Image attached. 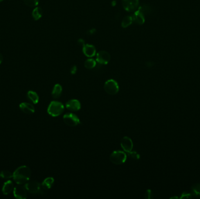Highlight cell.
I'll return each instance as SVG.
<instances>
[{
  "label": "cell",
  "instance_id": "obj_7",
  "mask_svg": "<svg viewBox=\"0 0 200 199\" xmlns=\"http://www.w3.org/2000/svg\"><path fill=\"white\" fill-rule=\"evenodd\" d=\"M123 8L128 12H134L139 7V0H123Z\"/></svg>",
  "mask_w": 200,
  "mask_h": 199
},
{
  "label": "cell",
  "instance_id": "obj_32",
  "mask_svg": "<svg viewBox=\"0 0 200 199\" xmlns=\"http://www.w3.org/2000/svg\"><path fill=\"white\" fill-rule=\"evenodd\" d=\"M178 199V197H171L170 199Z\"/></svg>",
  "mask_w": 200,
  "mask_h": 199
},
{
  "label": "cell",
  "instance_id": "obj_24",
  "mask_svg": "<svg viewBox=\"0 0 200 199\" xmlns=\"http://www.w3.org/2000/svg\"><path fill=\"white\" fill-rule=\"evenodd\" d=\"M138 10L141 13H142L144 15L148 14L151 11L150 8L148 6H146V5L139 6L138 8Z\"/></svg>",
  "mask_w": 200,
  "mask_h": 199
},
{
  "label": "cell",
  "instance_id": "obj_29",
  "mask_svg": "<svg viewBox=\"0 0 200 199\" xmlns=\"http://www.w3.org/2000/svg\"><path fill=\"white\" fill-rule=\"evenodd\" d=\"M77 44L79 46L82 47V48L84 47V45H85V42H84V40L82 39H80L78 40Z\"/></svg>",
  "mask_w": 200,
  "mask_h": 199
},
{
  "label": "cell",
  "instance_id": "obj_25",
  "mask_svg": "<svg viewBox=\"0 0 200 199\" xmlns=\"http://www.w3.org/2000/svg\"><path fill=\"white\" fill-rule=\"evenodd\" d=\"M25 4L29 7L36 6L39 4V0H24Z\"/></svg>",
  "mask_w": 200,
  "mask_h": 199
},
{
  "label": "cell",
  "instance_id": "obj_5",
  "mask_svg": "<svg viewBox=\"0 0 200 199\" xmlns=\"http://www.w3.org/2000/svg\"><path fill=\"white\" fill-rule=\"evenodd\" d=\"M119 85L116 81L114 79H109L104 84V90L109 95H114L119 92Z\"/></svg>",
  "mask_w": 200,
  "mask_h": 199
},
{
  "label": "cell",
  "instance_id": "obj_10",
  "mask_svg": "<svg viewBox=\"0 0 200 199\" xmlns=\"http://www.w3.org/2000/svg\"><path fill=\"white\" fill-rule=\"evenodd\" d=\"M121 146L123 151L127 153L130 152L132 150L134 147L133 142L128 137H123L122 140L121 141Z\"/></svg>",
  "mask_w": 200,
  "mask_h": 199
},
{
  "label": "cell",
  "instance_id": "obj_21",
  "mask_svg": "<svg viewBox=\"0 0 200 199\" xmlns=\"http://www.w3.org/2000/svg\"><path fill=\"white\" fill-rule=\"evenodd\" d=\"M132 22H133V19L132 16H126L125 18H123L122 21V24H121L122 27L123 28H126L130 25Z\"/></svg>",
  "mask_w": 200,
  "mask_h": 199
},
{
  "label": "cell",
  "instance_id": "obj_19",
  "mask_svg": "<svg viewBox=\"0 0 200 199\" xmlns=\"http://www.w3.org/2000/svg\"><path fill=\"white\" fill-rule=\"evenodd\" d=\"M42 14H43V11L40 7H36L33 10L32 13L33 18L35 20H39L42 17Z\"/></svg>",
  "mask_w": 200,
  "mask_h": 199
},
{
  "label": "cell",
  "instance_id": "obj_14",
  "mask_svg": "<svg viewBox=\"0 0 200 199\" xmlns=\"http://www.w3.org/2000/svg\"><path fill=\"white\" fill-rule=\"evenodd\" d=\"M13 183L10 180L6 181L2 186V192L4 195H8L10 194L13 190L14 189Z\"/></svg>",
  "mask_w": 200,
  "mask_h": 199
},
{
  "label": "cell",
  "instance_id": "obj_2",
  "mask_svg": "<svg viewBox=\"0 0 200 199\" xmlns=\"http://www.w3.org/2000/svg\"><path fill=\"white\" fill-rule=\"evenodd\" d=\"M64 110L65 107L62 103L58 101H52L48 106L47 113L52 117H58L60 115Z\"/></svg>",
  "mask_w": 200,
  "mask_h": 199
},
{
  "label": "cell",
  "instance_id": "obj_9",
  "mask_svg": "<svg viewBox=\"0 0 200 199\" xmlns=\"http://www.w3.org/2000/svg\"><path fill=\"white\" fill-rule=\"evenodd\" d=\"M110 54L105 51H99L97 54L96 61L101 64H107L110 61Z\"/></svg>",
  "mask_w": 200,
  "mask_h": 199
},
{
  "label": "cell",
  "instance_id": "obj_26",
  "mask_svg": "<svg viewBox=\"0 0 200 199\" xmlns=\"http://www.w3.org/2000/svg\"><path fill=\"white\" fill-rule=\"evenodd\" d=\"M128 156L130 158H131L133 160H138L140 158V155L139 154H138L137 152L136 151H130L128 153Z\"/></svg>",
  "mask_w": 200,
  "mask_h": 199
},
{
  "label": "cell",
  "instance_id": "obj_17",
  "mask_svg": "<svg viewBox=\"0 0 200 199\" xmlns=\"http://www.w3.org/2000/svg\"><path fill=\"white\" fill-rule=\"evenodd\" d=\"M27 98L33 104H37L39 102V98L38 94L33 90H29L27 93Z\"/></svg>",
  "mask_w": 200,
  "mask_h": 199
},
{
  "label": "cell",
  "instance_id": "obj_33",
  "mask_svg": "<svg viewBox=\"0 0 200 199\" xmlns=\"http://www.w3.org/2000/svg\"><path fill=\"white\" fill-rule=\"evenodd\" d=\"M3 1H4V0H0V2H1Z\"/></svg>",
  "mask_w": 200,
  "mask_h": 199
},
{
  "label": "cell",
  "instance_id": "obj_15",
  "mask_svg": "<svg viewBox=\"0 0 200 199\" xmlns=\"http://www.w3.org/2000/svg\"><path fill=\"white\" fill-rule=\"evenodd\" d=\"M133 22H134L136 24L142 25L145 22V15L141 13L139 11L137 10L132 16Z\"/></svg>",
  "mask_w": 200,
  "mask_h": 199
},
{
  "label": "cell",
  "instance_id": "obj_31",
  "mask_svg": "<svg viewBox=\"0 0 200 199\" xmlns=\"http://www.w3.org/2000/svg\"><path fill=\"white\" fill-rule=\"evenodd\" d=\"M2 61H3V56L1 54V53H0V64L2 63Z\"/></svg>",
  "mask_w": 200,
  "mask_h": 199
},
{
  "label": "cell",
  "instance_id": "obj_6",
  "mask_svg": "<svg viewBox=\"0 0 200 199\" xmlns=\"http://www.w3.org/2000/svg\"><path fill=\"white\" fill-rule=\"evenodd\" d=\"M63 122L66 125L70 127H75L80 124L79 118L77 115L72 113H68L64 115Z\"/></svg>",
  "mask_w": 200,
  "mask_h": 199
},
{
  "label": "cell",
  "instance_id": "obj_1",
  "mask_svg": "<svg viewBox=\"0 0 200 199\" xmlns=\"http://www.w3.org/2000/svg\"><path fill=\"white\" fill-rule=\"evenodd\" d=\"M31 171L30 168L25 165L18 168L13 173L14 181L17 185H25L31 178Z\"/></svg>",
  "mask_w": 200,
  "mask_h": 199
},
{
  "label": "cell",
  "instance_id": "obj_8",
  "mask_svg": "<svg viewBox=\"0 0 200 199\" xmlns=\"http://www.w3.org/2000/svg\"><path fill=\"white\" fill-rule=\"evenodd\" d=\"M27 190L25 186L18 185L13 189V196L16 199H26L27 198Z\"/></svg>",
  "mask_w": 200,
  "mask_h": 199
},
{
  "label": "cell",
  "instance_id": "obj_20",
  "mask_svg": "<svg viewBox=\"0 0 200 199\" xmlns=\"http://www.w3.org/2000/svg\"><path fill=\"white\" fill-rule=\"evenodd\" d=\"M97 64V62L95 60L92 59V58H89L87 59L85 63H84V67L87 68V69H92L94 68Z\"/></svg>",
  "mask_w": 200,
  "mask_h": 199
},
{
  "label": "cell",
  "instance_id": "obj_27",
  "mask_svg": "<svg viewBox=\"0 0 200 199\" xmlns=\"http://www.w3.org/2000/svg\"><path fill=\"white\" fill-rule=\"evenodd\" d=\"M193 197V196L192 193L184 192L181 194L180 199H191Z\"/></svg>",
  "mask_w": 200,
  "mask_h": 199
},
{
  "label": "cell",
  "instance_id": "obj_18",
  "mask_svg": "<svg viewBox=\"0 0 200 199\" xmlns=\"http://www.w3.org/2000/svg\"><path fill=\"white\" fill-rule=\"evenodd\" d=\"M54 181L55 180L52 177H48L46 178L42 183V188L45 190L50 189L54 183Z\"/></svg>",
  "mask_w": 200,
  "mask_h": 199
},
{
  "label": "cell",
  "instance_id": "obj_11",
  "mask_svg": "<svg viewBox=\"0 0 200 199\" xmlns=\"http://www.w3.org/2000/svg\"><path fill=\"white\" fill-rule=\"evenodd\" d=\"M66 107L71 112H77L81 109V103L77 99H71L66 103Z\"/></svg>",
  "mask_w": 200,
  "mask_h": 199
},
{
  "label": "cell",
  "instance_id": "obj_3",
  "mask_svg": "<svg viewBox=\"0 0 200 199\" xmlns=\"http://www.w3.org/2000/svg\"><path fill=\"white\" fill-rule=\"evenodd\" d=\"M24 186L26 188V190L33 194H41L42 193V190L43 189L42 188V184L35 180H29Z\"/></svg>",
  "mask_w": 200,
  "mask_h": 199
},
{
  "label": "cell",
  "instance_id": "obj_4",
  "mask_svg": "<svg viewBox=\"0 0 200 199\" xmlns=\"http://www.w3.org/2000/svg\"><path fill=\"white\" fill-rule=\"evenodd\" d=\"M127 156L126 154L121 151H114L110 155L111 162L115 165H121L125 162Z\"/></svg>",
  "mask_w": 200,
  "mask_h": 199
},
{
  "label": "cell",
  "instance_id": "obj_13",
  "mask_svg": "<svg viewBox=\"0 0 200 199\" xmlns=\"http://www.w3.org/2000/svg\"><path fill=\"white\" fill-rule=\"evenodd\" d=\"M20 108L24 113L31 115L35 112V108L30 103L22 102L20 105Z\"/></svg>",
  "mask_w": 200,
  "mask_h": 199
},
{
  "label": "cell",
  "instance_id": "obj_28",
  "mask_svg": "<svg viewBox=\"0 0 200 199\" xmlns=\"http://www.w3.org/2000/svg\"><path fill=\"white\" fill-rule=\"evenodd\" d=\"M152 191L150 189H148L146 191L145 194V199H150L152 198Z\"/></svg>",
  "mask_w": 200,
  "mask_h": 199
},
{
  "label": "cell",
  "instance_id": "obj_22",
  "mask_svg": "<svg viewBox=\"0 0 200 199\" xmlns=\"http://www.w3.org/2000/svg\"><path fill=\"white\" fill-rule=\"evenodd\" d=\"M191 193L193 196L200 197V184H195L192 186Z\"/></svg>",
  "mask_w": 200,
  "mask_h": 199
},
{
  "label": "cell",
  "instance_id": "obj_23",
  "mask_svg": "<svg viewBox=\"0 0 200 199\" xmlns=\"http://www.w3.org/2000/svg\"><path fill=\"white\" fill-rule=\"evenodd\" d=\"M13 173H11L9 171H2L0 172V177L2 179H9L13 178Z\"/></svg>",
  "mask_w": 200,
  "mask_h": 199
},
{
  "label": "cell",
  "instance_id": "obj_16",
  "mask_svg": "<svg viewBox=\"0 0 200 199\" xmlns=\"http://www.w3.org/2000/svg\"><path fill=\"white\" fill-rule=\"evenodd\" d=\"M62 94V87L60 84H56L52 92V97L54 99H58Z\"/></svg>",
  "mask_w": 200,
  "mask_h": 199
},
{
  "label": "cell",
  "instance_id": "obj_30",
  "mask_svg": "<svg viewBox=\"0 0 200 199\" xmlns=\"http://www.w3.org/2000/svg\"><path fill=\"white\" fill-rule=\"evenodd\" d=\"M77 68L76 65H74L71 68V70H70V72H71V74H75L77 72Z\"/></svg>",
  "mask_w": 200,
  "mask_h": 199
},
{
  "label": "cell",
  "instance_id": "obj_12",
  "mask_svg": "<svg viewBox=\"0 0 200 199\" xmlns=\"http://www.w3.org/2000/svg\"><path fill=\"white\" fill-rule=\"evenodd\" d=\"M83 51L85 56L88 57H94L96 54V47L92 45L86 44L84 45L83 47Z\"/></svg>",
  "mask_w": 200,
  "mask_h": 199
}]
</instances>
